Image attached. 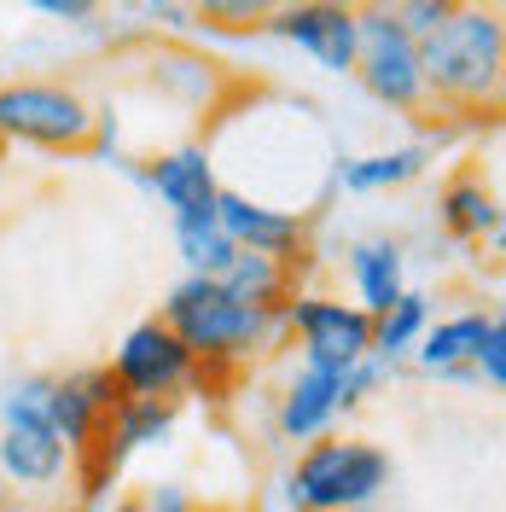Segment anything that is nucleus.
<instances>
[{"label":"nucleus","instance_id":"dca6fc26","mask_svg":"<svg viewBox=\"0 0 506 512\" xmlns=\"http://www.w3.org/2000/svg\"><path fill=\"white\" fill-rule=\"evenodd\" d=\"M431 146H396V152H373V158H349L338 163V187L349 192H384V187H408L425 175Z\"/></svg>","mask_w":506,"mask_h":512},{"label":"nucleus","instance_id":"a211bd4d","mask_svg":"<svg viewBox=\"0 0 506 512\" xmlns=\"http://www.w3.org/2000/svg\"><path fill=\"white\" fill-rule=\"evenodd\" d=\"M425 303H431L425 291H402V297H396V303L373 320V355H379L384 367L425 338V320H431V309H425Z\"/></svg>","mask_w":506,"mask_h":512},{"label":"nucleus","instance_id":"9b49d317","mask_svg":"<svg viewBox=\"0 0 506 512\" xmlns=\"http://www.w3.org/2000/svg\"><path fill=\"white\" fill-rule=\"evenodd\" d=\"M140 181L169 204V216H210L216 210V163L204 146H181V152H163L158 163L140 169Z\"/></svg>","mask_w":506,"mask_h":512},{"label":"nucleus","instance_id":"6ab92c4d","mask_svg":"<svg viewBox=\"0 0 506 512\" xmlns=\"http://www.w3.org/2000/svg\"><path fill=\"white\" fill-rule=\"evenodd\" d=\"M472 373L489 390H506V326H501V315H489V326H483V344H477V355H472Z\"/></svg>","mask_w":506,"mask_h":512},{"label":"nucleus","instance_id":"0eeeda50","mask_svg":"<svg viewBox=\"0 0 506 512\" xmlns=\"http://www.w3.org/2000/svg\"><path fill=\"white\" fill-rule=\"evenodd\" d=\"M285 320L303 338V361L355 367V361L373 355V315H361L355 303H338V297H291Z\"/></svg>","mask_w":506,"mask_h":512},{"label":"nucleus","instance_id":"7ed1b4c3","mask_svg":"<svg viewBox=\"0 0 506 512\" xmlns=\"http://www.w3.org/2000/svg\"><path fill=\"white\" fill-rule=\"evenodd\" d=\"M390 483V454L367 437H315L291 466L297 512H361Z\"/></svg>","mask_w":506,"mask_h":512},{"label":"nucleus","instance_id":"f257e3e1","mask_svg":"<svg viewBox=\"0 0 506 512\" xmlns=\"http://www.w3.org/2000/svg\"><path fill=\"white\" fill-rule=\"evenodd\" d=\"M501 12L495 6H454L437 30L419 41V82L425 105L483 117L501 111Z\"/></svg>","mask_w":506,"mask_h":512},{"label":"nucleus","instance_id":"f03ea898","mask_svg":"<svg viewBox=\"0 0 506 512\" xmlns=\"http://www.w3.org/2000/svg\"><path fill=\"white\" fill-rule=\"evenodd\" d=\"M158 320L187 344L198 367L239 361V355H251L256 344L274 332V320L268 315H256V309H245V303H233L222 280H204V274H187L181 286L169 291V303H163Z\"/></svg>","mask_w":506,"mask_h":512},{"label":"nucleus","instance_id":"aec40b11","mask_svg":"<svg viewBox=\"0 0 506 512\" xmlns=\"http://www.w3.org/2000/svg\"><path fill=\"white\" fill-rule=\"evenodd\" d=\"M448 12H454L448 0H413V6H396V24H402V30L413 35V41H425V35L437 30Z\"/></svg>","mask_w":506,"mask_h":512},{"label":"nucleus","instance_id":"5701e85b","mask_svg":"<svg viewBox=\"0 0 506 512\" xmlns=\"http://www.w3.org/2000/svg\"><path fill=\"white\" fill-rule=\"evenodd\" d=\"M111 512H146V501H117Z\"/></svg>","mask_w":506,"mask_h":512},{"label":"nucleus","instance_id":"ddd939ff","mask_svg":"<svg viewBox=\"0 0 506 512\" xmlns=\"http://www.w3.org/2000/svg\"><path fill=\"white\" fill-rule=\"evenodd\" d=\"M437 210H443V227L454 239H495L501 245V198L483 187L477 169H460L448 181L443 198H437Z\"/></svg>","mask_w":506,"mask_h":512},{"label":"nucleus","instance_id":"4468645a","mask_svg":"<svg viewBox=\"0 0 506 512\" xmlns=\"http://www.w3.org/2000/svg\"><path fill=\"white\" fill-rule=\"evenodd\" d=\"M349 274H355V291H361V315L379 320L396 297H402V245L396 239H361L349 251Z\"/></svg>","mask_w":506,"mask_h":512},{"label":"nucleus","instance_id":"412c9836","mask_svg":"<svg viewBox=\"0 0 506 512\" xmlns=\"http://www.w3.org/2000/svg\"><path fill=\"white\" fill-rule=\"evenodd\" d=\"M41 18H64V24H94V6L88 0H35Z\"/></svg>","mask_w":506,"mask_h":512},{"label":"nucleus","instance_id":"4be33fe9","mask_svg":"<svg viewBox=\"0 0 506 512\" xmlns=\"http://www.w3.org/2000/svg\"><path fill=\"white\" fill-rule=\"evenodd\" d=\"M146 512H198V507H192V501L181 495V489H175V483H158V495L146 501Z\"/></svg>","mask_w":506,"mask_h":512},{"label":"nucleus","instance_id":"1a4fd4ad","mask_svg":"<svg viewBox=\"0 0 506 512\" xmlns=\"http://www.w3.org/2000/svg\"><path fill=\"white\" fill-rule=\"evenodd\" d=\"M216 222H222V233L245 256H274V262H285V251L303 245V216L268 210V204H256V198H245V192H233V187L216 192Z\"/></svg>","mask_w":506,"mask_h":512},{"label":"nucleus","instance_id":"423d86ee","mask_svg":"<svg viewBox=\"0 0 506 512\" xmlns=\"http://www.w3.org/2000/svg\"><path fill=\"white\" fill-rule=\"evenodd\" d=\"M111 379L128 402H181V390L198 379V361L163 320H140L117 344Z\"/></svg>","mask_w":506,"mask_h":512},{"label":"nucleus","instance_id":"20e7f679","mask_svg":"<svg viewBox=\"0 0 506 512\" xmlns=\"http://www.w3.org/2000/svg\"><path fill=\"white\" fill-rule=\"evenodd\" d=\"M0 134L47 152H88L94 105L64 82H0Z\"/></svg>","mask_w":506,"mask_h":512},{"label":"nucleus","instance_id":"f3484780","mask_svg":"<svg viewBox=\"0 0 506 512\" xmlns=\"http://www.w3.org/2000/svg\"><path fill=\"white\" fill-rule=\"evenodd\" d=\"M175 245H181V262L192 274H204V280H222L233 268V256H239V245L216 222V210L210 216H175Z\"/></svg>","mask_w":506,"mask_h":512},{"label":"nucleus","instance_id":"f8f14e48","mask_svg":"<svg viewBox=\"0 0 506 512\" xmlns=\"http://www.w3.org/2000/svg\"><path fill=\"white\" fill-rule=\"evenodd\" d=\"M70 466V454L53 431L41 425H0V472L24 489H41V483H59V472Z\"/></svg>","mask_w":506,"mask_h":512},{"label":"nucleus","instance_id":"2eb2a0df","mask_svg":"<svg viewBox=\"0 0 506 512\" xmlns=\"http://www.w3.org/2000/svg\"><path fill=\"white\" fill-rule=\"evenodd\" d=\"M483 326H489L483 309L431 326V332L419 338V367H425V373H472V355H477V344H483Z\"/></svg>","mask_w":506,"mask_h":512},{"label":"nucleus","instance_id":"39448f33","mask_svg":"<svg viewBox=\"0 0 506 512\" xmlns=\"http://www.w3.org/2000/svg\"><path fill=\"white\" fill-rule=\"evenodd\" d=\"M355 70L367 82V94L419 117L425 111V82H419V41L396 24V6H373V12H355Z\"/></svg>","mask_w":506,"mask_h":512},{"label":"nucleus","instance_id":"6e6552de","mask_svg":"<svg viewBox=\"0 0 506 512\" xmlns=\"http://www.w3.org/2000/svg\"><path fill=\"white\" fill-rule=\"evenodd\" d=\"M268 30L315 53L326 70H355V6H280L268 12Z\"/></svg>","mask_w":506,"mask_h":512},{"label":"nucleus","instance_id":"9d476101","mask_svg":"<svg viewBox=\"0 0 506 512\" xmlns=\"http://www.w3.org/2000/svg\"><path fill=\"white\" fill-rule=\"evenodd\" d=\"M344 373H349V367H320V361H303V373L285 384L280 431L291 437V443H315L320 431L344 414Z\"/></svg>","mask_w":506,"mask_h":512}]
</instances>
